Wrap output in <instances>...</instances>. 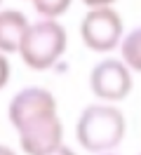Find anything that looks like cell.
Instances as JSON below:
<instances>
[{
	"label": "cell",
	"instance_id": "ba28073f",
	"mask_svg": "<svg viewBox=\"0 0 141 155\" xmlns=\"http://www.w3.org/2000/svg\"><path fill=\"white\" fill-rule=\"evenodd\" d=\"M31 2H33L35 12L42 19H56V17H61L64 12H68V7H71L73 0H31Z\"/></svg>",
	"mask_w": 141,
	"mask_h": 155
},
{
	"label": "cell",
	"instance_id": "5b68a950",
	"mask_svg": "<svg viewBox=\"0 0 141 155\" xmlns=\"http://www.w3.org/2000/svg\"><path fill=\"white\" fill-rule=\"evenodd\" d=\"M89 89L96 99L122 101L132 92V71L120 59H103L89 73Z\"/></svg>",
	"mask_w": 141,
	"mask_h": 155
},
{
	"label": "cell",
	"instance_id": "6da1fadb",
	"mask_svg": "<svg viewBox=\"0 0 141 155\" xmlns=\"http://www.w3.org/2000/svg\"><path fill=\"white\" fill-rule=\"evenodd\" d=\"M12 127L19 134V146L26 155H40L61 143L64 125L56 113V99L45 87H24L7 106Z\"/></svg>",
	"mask_w": 141,
	"mask_h": 155
},
{
	"label": "cell",
	"instance_id": "3957f363",
	"mask_svg": "<svg viewBox=\"0 0 141 155\" xmlns=\"http://www.w3.org/2000/svg\"><path fill=\"white\" fill-rule=\"evenodd\" d=\"M68 45L66 28L56 19H40L28 24L24 38L19 42V57L33 71H47L61 59Z\"/></svg>",
	"mask_w": 141,
	"mask_h": 155
},
{
	"label": "cell",
	"instance_id": "277c9868",
	"mask_svg": "<svg viewBox=\"0 0 141 155\" xmlns=\"http://www.w3.org/2000/svg\"><path fill=\"white\" fill-rule=\"evenodd\" d=\"M80 35L82 42L92 52L106 54L120 45L122 35H125V26H122L120 14L111 7H89L85 14L82 24H80Z\"/></svg>",
	"mask_w": 141,
	"mask_h": 155
},
{
	"label": "cell",
	"instance_id": "7c38bea8",
	"mask_svg": "<svg viewBox=\"0 0 141 155\" xmlns=\"http://www.w3.org/2000/svg\"><path fill=\"white\" fill-rule=\"evenodd\" d=\"M0 155H17L9 146H0Z\"/></svg>",
	"mask_w": 141,
	"mask_h": 155
},
{
	"label": "cell",
	"instance_id": "4fadbf2b",
	"mask_svg": "<svg viewBox=\"0 0 141 155\" xmlns=\"http://www.w3.org/2000/svg\"><path fill=\"white\" fill-rule=\"evenodd\" d=\"M99 155H115V153H111V150H108V153H99Z\"/></svg>",
	"mask_w": 141,
	"mask_h": 155
},
{
	"label": "cell",
	"instance_id": "8fae6325",
	"mask_svg": "<svg viewBox=\"0 0 141 155\" xmlns=\"http://www.w3.org/2000/svg\"><path fill=\"white\" fill-rule=\"evenodd\" d=\"M87 7H108L111 2H115V0H82Z\"/></svg>",
	"mask_w": 141,
	"mask_h": 155
},
{
	"label": "cell",
	"instance_id": "5bb4252c",
	"mask_svg": "<svg viewBox=\"0 0 141 155\" xmlns=\"http://www.w3.org/2000/svg\"><path fill=\"white\" fill-rule=\"evenodd\" d=\"M0 2H2V0H0Z\"/></svg>",
	"mask_w": 141,
	"mask_h": 155
},
{
	"label": "cell",
	"instance_id": "9c48e42d",
	"mask_svg": "<svg viewBox=\"0 0 141 155\" xmlns=\"http://www.w3.org/2000/svg\"><path fill=\"white\" fill-rule=\"evenodd\" d=\"M9 82V61H7V57L0 52V89L5 87Z\"/></svg>",
	"mask_w": 141,
	"mask_h": 155
},
{
	"label": "cell",
	"instance_id": "7a4b0ae2",
	"mask_svg": "<svg viewBox=\"0 0 141 155\" xmlns=\"http://www.w3.org/2000/svg\"><path fill=\"white\" fill-rule=\"evenodd\" d=\"M125 115L111 104H89L75 122V139L87 153H108L125 139Z\"/></svg>",
	"mask_w": 141,
	"mask_h": 155
},
{
	"label": "cell",
	"instance_id": "8992f818",
	"mask_svg": "<svg viewBox=\"0 0 141 155\" xmlns=\"http://www.w3.org/2000/svg\"><path fill=\"white\" fill-rule=\"evenodd\" d=\"M28 28V19L24 12L17 10H2L0 12V52L14 54L19 49V42Z\"/></svg>",
	"mask_w": 141,
	"mask_h": 155
},
{
	"label": "cell",
	"instance_id": "30bf717a",
	"mask_svg": "<svg viewBox=\"0 0 141 155\" xmlns=\"http://www.w3.org/2000/svg\"><path fill=\"white\" fill-rule=\"evenodd\" d=\"M40 155H75V150L68 148V146H64V143H59V146H54V148H49V150H45V153H40Z\"/></svg>",
	"mask_w": 141,
	"mask_h": 155
},
{
	"label": "cell",
	"instance_id": "52a82bcc",
	"mask_svg": "<svg viewBox=\"0 0 141 155\" xmlns=\"http://www.w3.org/2000/svg\"><path fill=\"white\" fill-rule=\"evenodd\" d=\"M120 54H122V64L129 68V71L141 73V26L129 31L127 35H122Z\"/></svg>",
	"mask_w": 141,
	"mask_h": 155
}]
</instances>
